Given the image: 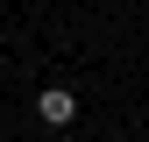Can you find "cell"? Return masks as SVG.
<instances>
[{
    "label": "cell",
    "mask_w": 149,
    "mask_h": 142,
    "mask_svg": "<svg viewBox=\"0 0 149 142\" xmlns=\"http://www.w3.org/2000/svg\"><path fill=\"white\" fill-rule=\"evenodd\" d=\"M0 71H7V50H0Z\"/></svg>",
    "instance_id": "7a4b0ae2"
},
{
    "label": "cell",
    "mask_w": 149,
    "mask_h": 142,
    "mask_svg": "<svg viewBox=\"0 0 149 142\" xmlns=\"http://www.w3.org/2000/svg\"><path fill=\"white\" fill-rule=\"evenodd\" d=\"M36 121H43V128H71V121H78V93H71V85H43V93H36Z\"/></svg>",
    "instance_id": "6da1fadb"
}]
</instances>
